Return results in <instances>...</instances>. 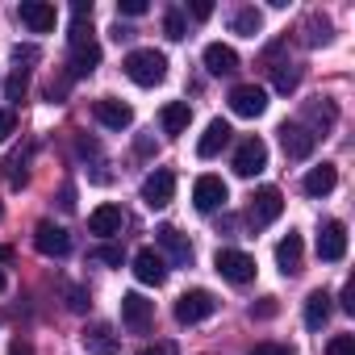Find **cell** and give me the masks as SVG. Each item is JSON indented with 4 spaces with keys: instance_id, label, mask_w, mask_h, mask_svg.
Returning a JSON list of instances; mask_svg holds the SVG:
<instances>
[{
    "instance_id": "cell-1",
    "label": "cell",
    "mask_w": 355,
    "mask_h": 355,
    "mask_svg": "<svg viewBox=\"0 0 355 355\" xmlns=\"http://www.w3.org/2000/svg\"><path fill=\"white\" fill-rule=\"evenodd\" d=\"M67 63H71V76H92V71L101 67V42L92 38V5H84V0L71 9Z\"/></svg>"
},
{
    "instance_id": "cell-2",
    "label": "cell",
    "mask_w": 355,
    "mask_h": 355,
    "mask_svg": "<svg viewBox=\"0 0 355 355\" xmlns=\"http://www.w3.org/2000/svg\"><path fill=\"white\" fill-rule=\"evenodd\" d=\"M121 67H125V76H130L138 88H155V84H163V80H167V59H163L159 51H150V46L130 51Z\"/></svg>"
},
{
    "instance_id": "cell-3",
    "label": "cell",
    "mask_w": 355,
    "mask_h": 355,
    "mask_svg": "<svg viewBox=\"0 0 355 355\" xmlns=\"http://www.w3.org/2000/svg\"><path fill=\"white\" fill-rule=\"evenodd\" d=\"M214 313H218V297L209 288H189L180 301H175V322L180 326H197V322H205Z\"/></svg>"
},
{
    "instance_id": "cell-4",
    "label": "cell",
    "mask_w": 355,
    "mask_h": 355,
    "mask_svg": "<svg viewBox=\"0 0 355 355\" xmlns=\"http://www.w3.org/2000/svg\"><path fill=\"white\" fill-rule=\"evenodd\" d=\"M214 268H218V276L230 280V284H251V280H255V259H251L247 251H234V247H222V251L214 255Z\"/></svg>"
},
{
    "instance_id": "cell-5",
    "label": "cell",
    "mask_w": 355,
    "mask_h": 355,
    "mask_svg": "<svg viewBox=\"0 0 355 355\" xmlns=\"http://www.w3.org/2000/svg\"><path fill=\"white\" fill-rule=\"evenodd\" d=\"M230 113L234 117H263L268 113V88H259V84L230 88Z\"/></svg>"
},
{
    "instance_id": "cell-6",
    "label": "cell",
    "mask_w": 355,
    "mask_h": 355,
    "mask_svg": "<svg viewBox=\"0 0 355 355\" xmlns=\"http://www.w3.org/2000/svg\"><path fill=\"white\" fill-rule=\"evenodd\" d=\"M263 167H268V146H263V138H243L239 150H234V175L251 180V175H259Z\"/></svg>"
},
{
    "instance_id": "cell-7",
    "label": "cell",
    "mask_w": 355,
    "mask_h": 355,
    "mask_svg": "<svg viewBox=\"0 0 355 355\" xmlns=\"http://www.w3.org/2000/svg\"><path fill=\"white\" fill-rule=\"evenodd\" d=\"M171 197H175V171L155 167L146 180H142V201H146V209H163Z\"/></svg>"
},
{
    "instance_id": "cell-8",
    "label": "cell",
    "mask_w": 355,
    "mask_h": 355,
    "mask_svg": "<svg viewBox=\"0 0 355 355\" xmlns=\"http://www.w3.org/2000/svg\"><path fill=\"white\" fill-rule=\"evenodd\" d=\"M226 201H230V189H226L222 175H201V180L193 184V205H197L201 214H214V209H222Z\"/></svg>"
},
{
    "instance_id": "cell-9",
    "label": "cell",
    "mask_w": 355,
    "mask_h": 355,
    "mask_svg": "<svg viewBox=\"0 0 355 355\" xmlns=\"http://www.w3.org/2000/svg\"><path fill=\"white\" fill-rule=\"evenodd\" d=\"M280 146H284L288 159H309L313 146H318V138H313L309 125H301V121H284V125H280Z\"/></svg>"
},
{
    "instance_id": "cell-10",
    "label": "cell",
    "mask_w": 355,
    "mask_h": 355,
    "mask_svg": "<svg viewBox=\"0 0 355 355\" xmlns=\"http://www.w3.org/2000/svg\"><path fill=\"white\" fill-rule=\"evenodd\" d=\"M34 247H38L46 259H63V255L71 251V234H67L63 226H55V222H38V230H34Z\"/></svg>"
},
{
    "instance_id": "cell-11",
    "label": "cell",
    "mask_w": 355,
    "mask_h": 355,
    "mask_svg": "<svg viewBox=\"0 0 355 355\" xmlns=\"http://www.w3.org/2000/svg\"><path fill=\"white\" fill-rule=\"evenodd\" d=\"M92 113H96V121H101L105 130H130V125H134V109H130L125 101H117V96H101V101L92 105Z\"/></svg>"
},
{
    "instance_id": "cell-12",
    "label": "cell",
    "mask_w": 355,
    "mask_h": 355,
    "mask_svg": "<svg viewBox=\"0 0 355 355\" xmlns=\"http://www.w3.org/2000/svg\"><path fill=\"white\" fill-rule=\"evenodd\" d=\"M280 214H284V193H280V189L268 184V189H259V193L251 197V222H255V226H272Z\"/></svg>"
},
{
    "instance_id": "cell-13",
    "label": "cell",
    "mask_w": 355,
    "mask_h": 355,
    "mask_svg": "<svg viewBox=\"0 0 355 355\" xmlns=\"http://www.w3.org/2000/svg\"><path fill=\"white\" fill-rule=\"evenodd\" d=\"M343 255H347V226L343 222H322V230H318V259L338 263Z\"/></svg>"
},
{
    "instance_id": "cell-14",
    "label": "cell",
    "mask_w": 355,
    "mask_h": 355,
    "mask_svg": "<svg viewBox=\"0 0 355 355\" xmlns=\"http://www.w3.org/2000/svg\"><path fill=\"white\" fill-rule=\"evenodd\" d=\"M150 318H155V301H146L142 293H125L121 297V322H125V330L142 334L150 326Z\"/></svg>"
},
{
    "instance_id": "cell-15",
    "label": "cell",
    "mask_w": 355,
    "mask_h": 355,
    "mask_svg": "<svg viewBox=\"0 0 355 355\" xmlns=\"http://www.w3.org/2000/svg\"><path fill=\"white\" fill-rule=\"evenodd\" d=\"M17 17H21V26H30L34 34H51V30H55V21H59L55 5H46V0H21Z\"/></svg>"
},
{
    "instance_id": "cell-16",
    "label": "cell",
    "mask_w": 355,
    "mask_h": 355,
    "mask_svg": "<svg viewBox=\"0 0 355 355\" xmlns=\"http://www.w3.org/2000/svg\"><path fill=\"white\" fill-rule=\"evenodd\" d=\"M80 343H84V351H88V355H117V351H121V343H117L113 326H105V322H88V326H84V334H80Z\"/></svg>"
},
{
    "instance_id": "cell-17",
    "label": "cell",
    "mask_w": 355,
    "mask_h": 355,
    "mask_svg": "<svg viewBox=\"0 0 355 355\" xmlns=\"http://www.w3.org/2000/svg\"><path fill=\"white\" fill-rule=\"evenodd\" d=\"M121 226H125V214H121V205H113V201H105V205H96V209L88 214V230L101 234V239L121 234Z\"/></svg>"
},
{
    "instance_id": "cell-18",
    "label": "cell",
    "mask_w": 355,
    "mask_h": 355,
    "mask_svg": "<svg viewBox=\"0 0 355 355\" xmlns=\"http://www.w3.org/2000/svg\"><path fill=\"white\" fill-rule=\"evenodd\" d=\"M134 276H138L142 284H155V288H159V284L167 280V259H163L155 247H142V251L134 255Z\"/></svg>"
},
{
    "instance_id": "cell-19",
    "label": "cell",
    "mask_w": 355,
    "mask_h": 355,
    "mask_svg": "<svg viewBox=\"0 0 355 355\" xmlns=\"http://www.w3.org/2000/svg\"><path fill=\"white\" fill-rule=\"evenodd\" d=\"M301 259H305V243H301L297 230H288V234L276 243V268H280L284 276H297V272H301Z\"/></svg>"
},
{
    "instance_id": "cell-20",
    "label": "cell",
    "mask_w": 355,
    "mask_h": 355,
    "mask_svg": "<svg viewBox=\"0 0 355 355\" xmlns=\"http://www.w3.org/2000/svg\"><path fill=\"white\" fill-rule=\"evenodd\" d=\"M334 184H338V167H334V163H318V167H309V171H305V180H301L305 197H330Z\"/></svg>"
},
{
    "instance_id": "cell-21",
    "label": "cell",
    "mask_w": 355,
    "mask_h": 355,
    "mask_svg": "<svg viewBox=\"0 0 355 355\" xmlns=\"http://www.w3.org/2000/svg\"><path fill=\"white\" fill-rule=\"evenodd\" d=\"M155 239H159V247L171 255V263H180V268H189V263H193V243H189L180 230H175V226H159V230H155Z\"/></svg>"
},
{
    "instance_id": "cell-22",
    "label": "cell",
    "mask_w": 355,
    "mask_h": 355,
    "mask_svg": "<svg viewBox=\"0 0 355 355\" xmlns=\"http://www.w3.org/2000/svg\"><path fill=\"white\" fill-rule=\"evenodd\" d=\"M230 134H234V130H230L222 117H214V121L205 125V134L197 138V155H201V159H218V155H222V146L230 142Z\"/></svg>"
},
{
    "instance_id": "cell-23",
    "label": "cell",
    "mask_w": 355,
    "mask_h": 355,
    "mask_svg": "<svg viewBox=\"0 0 355 355\" xmlns=\"http://www.w3.org/2000/svg\"><path fill=\"white\" fill-rule=\"evenodd\" d=\"M189 121H193V109H189V101H167L163 109H159V125H163V134H184L189 130Z\"/></svg>"
},
{
    "instance_id": "cell-24",
    "label": "cell",
    "mask_w": 355,
    "mask_h": 355,
    "mask_svg": "<svg viewBox=\"0 0 355 355\" xmlns=\"http://www.w3.org/2000/svg\"><path fill=\"white\" fill-rule=\"evenodd\" d=\"M205 67H209L214 76H234V71H239V55H234V46H226V42H209V46H205Z\"/></svg>"
},
{
    "instance_id": "cell-25",
    "label": "cell",
    "mask_w": 355,
    "mask_h": 355,
    "mask_svg": "<svg viewBox=\"0 0 355 355\" xmlns=\"http://www.w3.org/2000/svg\"><path fill=\"white\" fill-rule=\"evenodd\" d=\"M326 318H330V293L313 288V293L305 297V326H309V330H322Z\"/></svg>"
},
{
    "instance_id": "cell-26",
    "label": "cell",
    "mask_w": 355,
    "mask_h": 355,
    "mask_svg": "<svg viewBox=\"0 0 355 355\" xmlns=\"http://www.w3.org/2000/svg\"><path fill=\"white\" fill-rule=\"evenodd\" d=\"M301 30H305V46H326V42L334 38V26H330L326 13H309Z\"/></svg>"
},
{
    "instance_id": "cell-27",
    "label": "cell",
    "mask_w": 355,
    "mask_h": 355,
    "mask_svg": "<svg viewBox=\"0 0 355 355\" xmlns=\"http://www.w3.org/2000/svg\"><path fill=\"white\" fill-rule=\"evenodd\" d=\"M230 30H234V34H243V38H255V34L263 30V13H259L255 5H243V9L230 17Z\"/></svg>"
},
{
    "instance_id": "cell-28",
    "label": "cell",
    "mask_w": 355,
    "mask_h": 355,
    "mask_svg": "<svg viewBox=\"0 0 355 355\" xmlns=\"http://www.w3.org/2000/svg\"><path fill=\"white\" fill-rule=\"evenodd\" d=\"M305 117H309V121L318 125V130H313V138H318V134L326 138V130L334 125V117H338V109H334L330 101H322V105H309V109H305Z\"/></svg>"
},
{
    "instance_id": "cell-29",
    "label": "cell",
    "mask_w": 355,
    "mask_h": 355,
    "mask_svg": "<svg viewBox=\"0 0 355 355\" xmlns=\"http://www.w3.org/2000/svg\"><path fill=\"white\" fill-rule=\"evenodd\" d=\"M163 34H167L171 42H184V38H189V21H184L180 9H167V13H163Z\"/></svg>"
},
{
    "instance_id": "cell-30",
    "label": "cell",
    "mask_w": 355,
    "mask_h": 355,
    "mask_svg": "<svg viewBox=\"0 0 355 355\" xmlns=\"http://www.w3.org/2000/svg\"><path fill=\"white\" fill-rule=\"evenodd\" d=\"M272 71H276V92H297V84H301V71H297V67L280 63V67H272Z\"/></svg>"
},
{
    "instance_id": "cell-31",
    "label": "cell",
    "mask_w": 355,
    "mask_h": 355,
    "mask_svg": "<svg viewBox=\"0 0 355 355\" xmlns=\"http://www.w3.org/2000/svg\"><path fill=\"white\" fill-rule=\"evenodd\" d=\"M26 84H30V80H26V67H17V71L9 76V84H5V96H9V101H21V96H26Z\"/></svg>"
},
{
    "instance_id": "cell-32",
    "label": "cell",
    "mask_w": 355,
    "mask_h": 355,
    "mask_svg": "<svg viewBox=\"0 0 355 355\" xmlns=\"http://www.w3.org/2000/svg\"><path fill=\"white\" fill-rule=\"evenodd\" d=\"M88 259L92 263H105V268H121V247H96Z\"/></svg>"
},
{
    "instance_id": "cell-33",
    "label": "cell",
    "mask_w": 355,
    "mask_h": 355,
    "mask_svg": "<svg viewBox=\"0 0 355 355\" xmlns=\"http://www.w3.org/2000/svg\"><path fill=\"white\" fill-rule=\"evenodd\" d=\"M326 355H355V338L351 334H334L326 343Z\"/></svg>"
},
{
    "instance_id": "cell-34",
    "label": "cell",
    "mask_w": 355,
    "mask_h": 355,
    "mask_svg": "<svg viewBox=\"0 0 355 355\" xmlns=\"http://www.w3.org/2000/svg\"><path fill=\"white\" fill-rule=\"evenodd\" d=\"M88 305H92V301H88V293H84L80 284H71V288H67V309H71V313H84Z\"/></svg>"
},
{
    "instance_id": "cell-35",
    "label": "cell",
    "mask_w": 355,
    "mask_h": 355,
    "mask_svg": "<svg viewBox=\"0 0 355 355\" xmlns=\"http://www.w3.org/2000/svg\"><path fill=\"white\" fill-rule=\"evenodd\" d=\"M117 13L121 17H142L146 13V0H117Z\"/></svg>"
},
{
    "instance_id": "cell-36",
    "label": "cell",
    "mask_w": 355,
    "mask_h": 355,
    "mask_svg": "<svg viewBox=\"0 0 355 355\" xmlns=\"http://www.w3.org/2000/svg\"><path fill=\"white\" fill-rule=\"evenodd\" d=\"M17 130V117H13V109H0V142H9V134Z\"/></svg>"
},
{
    "instance_id": "cell-37",
    "label": "cell",
    "mask_w": 355,
    "mask_h": 355,
    "mask_svg": "<svg viewBox=\"0 0 355 355\" xmlns=\"http://www.w3.org/2000/svg\"><path fill=\"white\" fill-rule=\"evenodd\" d=\"M189 13H193L197 21H209V17H214V5H209V0H193V5H189Z\"/></svg>"
},
{
    "instance_id": "cell-38",
    "label": "cell",
    "mask_w": 355,
    "mask_h": 355,
    "mask_svg": "<svg viewBox=\"0 0 355 355\" xmlns=\"http://www.w3.org/2000/svg\"><path fill=\"white\" fill-rule=\"evenodd\" d=\"M138 355H180V351H175V343H150V347H142Z\"/></svg>"
},
{
    "instance_id": "cell-39",
    "label": "cell",
    "mask_w": 355,
    "mask_h": 355,
    "mask_svg": "<svg viewBox=\"0 0 355 355\" xmlns=\"http://www.w3.org/2000/svg\"><path fill=\"white\" fill-rule=\"evenodd\" d=\"M251 318H276V301H272V297H263L259 305H251Z\"/></svg>"
},
{
    "instance_id": "cell-40",
    "label": "cell",
    "mask_w": 355,
    "mask_h": 355,
    "mask_svg": "<svg viewBox=\"0 0 355 355\" xmlns=\"http://www.w3.org/2000/svg\"><path fill=\"white\" fill-rule=\"evenodd\" d=\"M13 59L17 63H38V46H13Z\"/></svg>"
},
{
    "instance_id": "cell-41",
    "label": "cell",
    "mask_w": 355,
    "mask_h": 355,
    "mask_svg": "<svg viewBox=\"0 0 355 355\" xmlns=\"http://www.w3.org/2000/svg\"><path fill=\"white\" fill-rule=\"evenodd\" d=\"M251 355H293V351H288V347H280V343H259Z\"/></svg>"
},
{
    "instance_id": "cell-42",
    "label": "cell",
    "mask_w": 355,
    "mask_h": 355,
    "mask_svg": "<svg viewBox=\"0 0 355 355\" xmlns=\"http://www.w3.org/2000/svg\"><path fill=\"white\" fill-rule=\"evenodd\" d=\"M343 309H347V313H355V280H347V284H343Z\"/></svg>"
},
{
    "instance_id": "cell-43",
    "label": "cell",
    "mask_w": 355,
    "mask_h": 355,
    "mask_svg": "<svg viewBox=\"0 0 355 355\" xmlns=\"http://www.w3.org/2000/svg\"><path fill=\"white\" fill-rule=\"evenodd\" d=\"M59 205H63V209H76V189H71V184H63V193H59Z\"/></svg>"
},
{
    "instance_id": "cell-44",
    "label": "cell",
    "mask_w": 355,
    "mask_h": 355,
    "mask_svg": "<svg viewBox=\"0 0 355 355\" xmlns=\"http://www.w3.org/2000/svg\"><path fill=\"white\" fill-rule=\"evenodd\" d=\"M9 355H34V347H30L26 338H13V343H9Z\"/></svg>"
},
{
    "instance_id": "cell-45",
    "label": "cell",
    "mask_w": 355,
    "mask_h": 355,
    "mask_svg": "<svg viewBox=\"0 0 355 355\" xmlns=\"http://www.w3.org/2000/svg\"><path fill=\"white\" fill-rule=\"evenodd\" d=\"M5 288H9V280H5V272H0V293H5Z\"/></svg>"
}]
</instances>
